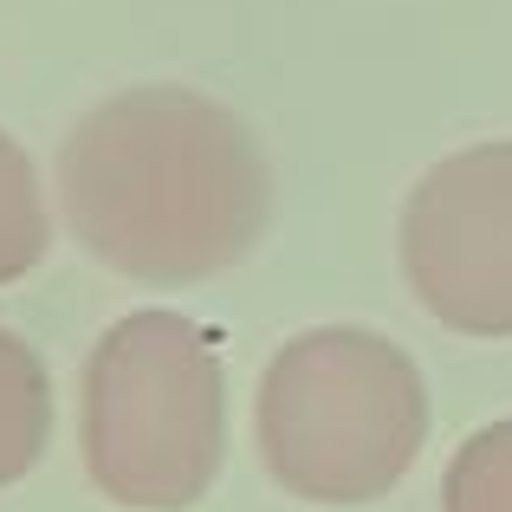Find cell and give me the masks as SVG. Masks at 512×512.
Here are the masks:
<instances>
[{
    "instance_id": "6da1fadb",
    "label": "cell",
    "mask_w": 512,
    "mask_h": 512,
    "mask_svg": "<svg viewBox=\"0 0 512 512\" xmlns=\"http://www.w3.org/2000/svg\"><path fill=\"white\" fill-rule=\"evenodd\" d=\"M59 214L137 286H201L260 247L273 169L247 117L195 85H130L59 143Z\"/></svg>"
},
{
    "instance_id": "7a4b0ae2",
    "label": "cell",
    "mask_w": 512,
    "mask_h": 512,
    "mask_svg": "<svg viewBox=\"0 0 512 512\" xmlns=\"http://www.w3.org/2000/svg\"><path fill=\"white\" fill-rule=\"evenodd\" d=\"M428 441V383L383 331L318 325L273 350L253 389V448L279 493L376 506Z\"/></svg>"
},
{
    "instance_id": "3957f363",
    "label": "cell",
    "mask_w": 512,
    "mask_h": 512,
    "mask_svg": "<svg viewBox=\"0 0 512 512\" xmlns=\"http://www.w3.org/2000/svg\"><path fill=\"white\" fill-rule=\"evenodd\" d=\"M78 448L111 506L188 512L227 467V370L182 312H130L78 376Z\"/></svg>"
},
{
    "instance_id": "277c9868",
    "label": "cell",
    "mask_w": 512,
    "mask_h": 512,
    "mask_svg": "<svg viewBox=\"0 0 512 512\" xmlns=\"http://www.w3.org/2000/svg\"><path fill=\"white\" fill-rule=\"evenodd\" d=\"M396 260L435 325L512 338V137L467 143L409 188Z\"/></svg>"
},
{
    "instance_id": "5b68a950",
    "label": "cell",
    "mask_w": 512,
    "mask_h": 512,
    "mask_svg": "<svg viewBox=\"0 0 512 512\" xmlns=\"http://www.w3.org/2000/svg\"><path fill=\"white\" fill-rule=\"evenodd\" d=\"M52 448V370L20 331L0 325V487L26 480Z\"/></svg>"
},
{
    "instance_id": "8992f818",
    "label": "cell",
    "mask_w": 512,
    "mask_h": 512,
    "mask_svg": "<svg viewBox=\"0 0 512 512\" xmlns=\"http://www.w3.org/2000/svg\"><path fill=\"white\" fill-rule=\"evenodd\" d=\"M52 247V214L39 169L20 143L0 130V286H20Z\"/></svg>"
},
{
    "instance_id": "52a82bcc",
    "label": "cell",
    "mask_w": 512,
    "mask_h": 512,
    "mask_svg": "<svg viewBox=\"0 0 512 512\" xmlns=\"http://www.w3.org/2000/svg\"><path fill=\"white\" fill-rule=\"evenodd\" d=\"M441 512H512V415L474 428L441 467Z\"/></svg>"
}]
</instances>
